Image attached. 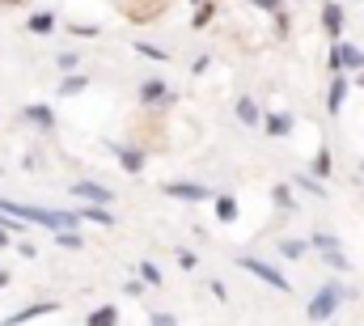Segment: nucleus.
Returning <instances> with one entry per match:
<instances>
[{
    "instance_id": "nucleus-1",
    "label": "nucleus",
    "mask_w": 364,
    "mask_h": 326,
    "mask_svg": "<svg viewBox=\"0 0 364 326\" xmlns=\"http://www.w3.org/2000/svg\"><path fill=\"white\" fill-rule=\"evenodd\" d=\"M237 267H242L246 276H259L263 284H271V289H280V293H288V289H293V284H288V276H284V272H276V267H271V263H263V259H250V255H246V259H237Z\"/></svg>"
},
{
    "instance_id": "nucleus-2",
    "label": "nucleus",
    "mask_w": 364,
    "mask_h": 326,
    "mask_svg": "<svg viewBox=\"0 0 364 326\" xmlns=\"http://www.w3.org/2000/svg\"><path fill=\"white\" fill-rule=\"evenodd\" d=\"M364 68V51L356 42H335V51H331V72H360Z\"/></svg>"
},
{
    "instance_id": "nucleus-3",
    "label": "nucleus",
    "mask_w": 364,
    "mask_h": 326,
    "mask_svg": "<svg viewBox=\"0 0 364 326\" xmlns=\"http://www.w3.org/2000/svg\"><path fill=\"white\" fill-rule=\"evenodd\" d=\"M339 301H344V289H339V284L318 289V293H314V301H310V318H314V322H318V318H331V314L339 310Z\"/></svg>"
},
{
    "instance_id": "nucleus-4",
    "label": "nucleus",
    "mask_w": 364,
    "mask_h": 326,
    "mask_svg": "<svg viewBox=\"0 0 364 326\" xmlns=\"http://www.w3.org/2000/svg\"><path fill=\"white\" fill-rule=\"evenodd\" d=\"M161 191H165V195H174V199H187V204L212 199V187H204V182H165Z\"/></svg>"
},
{
    "instance_id": "nucleus-5",
    "label": "nucleus",
    "mask_w": 364,
    "mask_h": 326,
    "mask_svg": "<svg viewBox=\"0 0 364 326\" xmlns=\"http://www.w3.org/2000/svg\"><path fill=\"white\" fill-rule=\"evenodd\" d=\"M72 195H76V199H85V204H110V199H115V195H110L102 182H93V178H81V182L72 187Z\"/></svg>"
},
{
    "instance_id": "nucleus-6",
    "label": "nucleus",
    "mask_w": 364,
    "mask_h": 326,
    "mask_svg": "<svg viewBox=\"0 0 364 326\" xmlns=\"http://www.w3.org/2000/svg\"><path fill=\"white\" fill-rule=\"evenodd\" d=\"M348 89H352L348 72H335V81H331V93H327V110H331V115H339V110H344V102H348Z\"/></svg>"
},
{
    "instance_id": "nucleus-7",
    "label": "nucleus",
    "mask_w": 364,
    "mask_h": 326,
    "mask_svg": "<svg viewBox=\"0 0 364 326\" xmlns=\"http://www.w3.org/2000/svg\"><path fill=\"white\" fill-rule=\"evenodd\" d=\"M110 149H115V157L123 161V170H127V174H140V170H144V161H148V153H144V149H127V144H110Z\"/></svg>"
},
{
    "instance_id": "nucleus-8",
    "label": "nucleus",
    "mask_w": 364,
    "mask_h": 326,
    "mask_svg": "<svg viewBox=\"0 0 364 326\" xmlns=\"http://www.w3.org/2000/svg\"><path fill=\"white\" fill-rule=\"evenodd\" d=\"M140 102H144V106H165V102H170L165 81H157V76H153V81H144V85H140Z\"/></svg>"
},
{
    "instance_id": "nucleus-9",
    "label": "nucleus",
    "mask_w": 364,
    "mask_h": 326,
    "mask_svg": "<svg viewBox=\"0 0 364 326\" xmlns=\"http://www.w3.org/2000/svg\"><path fill=\"white\" fill-rule=\"evenodd\" d=\"M322 30H327L331 38H339V34H344V8H339L335 0H327V4H322Z\"/></svg>"
},
{
    "instance_id": "nucleus-10",
    "label": "nucleus",
    "mask_w": 364,
    "mask_h": 326,
    "mask_svg": "<svg viewBox=\"0 0 364 326\" xmlns=\"http://www.w3.org/2000/svg\"><path fill=\"white\" fill-rule=\"evenodd\" d=\"M237 119H242L246 127H259V123H263L267 115H263V106H259V102H254V98L246 93V98H237Z\"/></svg>"
},
{
    "instance_id": "nucleus-11",
    "label": "nucleus",
    "mask_w": 364,
    "mask_h": 326,
    "mask_svg": "<svg viewBox=\"0 0 364 326\" xmlns=\"http://www.w3.org/2000/svg\"><path fill=\"white\" fill-rule=\"evenodd\" d=\"M25 119H30V123H38L42 132H51V127H55V115H51V106H38V102H34V106H25Z\"/></svg>"
},
{
    "instance_id": "nucleus-12",
    "label": "nucleus",
    "mask_w": 364,
    "mask_h": 326,
    "mask_svg": "<svg viewBox=\"0 0 364 326\" xmlns=\"http://www.w3.org/2000/svg\"><path fill=\"white\" fill-rule=\"evenodd\" d=\"M310 170H314L318 178H327V174L335 170V157H331V149H327V144H318V153H314V161H310Z\"/></svg>"
},
{
    "instance_id": "nucleus-13",
    "label": "nucleus",
    "mask_w": 364,
    "mask_h": 326,
    "mask_svg": "<svg viewBox=\"0 0 364 326\" xmlns=\"http://www.w3.org/2000/svg\"><path fill=\"white\" fill-rule=\"evenodd\" d=\"M212 204H216V216H221L225 225L237 221V199H233V195H212Z\"/></svg>"
},
{
    "instance_id": "nucleus-14",
    "label": "nucleus",
    "mask_w": 364,
    "mask_h": 326,
    "mask_svg": "<svg viewBox=\"0 0 364 326\" xmlns=\"http://www.w3.org/2000/svg\"><path fill=\"white\" fill-rule=\"evenodd\" d=\"M85 85H89V76H85V72H68V76L59 81V98H72V93H81Z\"/></svg>"
},
{
    "instance_id": "nucleus-15",
    "label": "nucleus",
    "mask_w": 364,
    "mask_h": 326,
    "mask_svg": "<svg viewBox=\"0 0 364 326\" xmlns=\"http://www.w3.org/2000/svg\"><path fill=\"white\" fill-rule=\"evenodd\" d=\"M263 127H267V136H288L293 132V115H267Z\"/></svg>"
},
{
    "instance_id": "nucleus-16",
    "label": "nucleus",
    "mask_w": 364,
    "mask_h": 326,
    "mask_svg": "<svg viewBox=\"0 0 364 326\" xmlns=\"http://www.w3.org/2000/svg\"><path fill=\"white\" fill-rule=\"evenodd\" d=\"M42 314H55V305H51V301H34V305L17 310V314H13V322H30V318H42Z\"/></svg>"
},
{
    "instance_id": "nucleus-17",
    "label": "nucleus",
    "mask_w": 364,
    "mask_h": 326,
    "mask_svg": "<svg viewBox=\"0 0 364 326\" xmlns=\"http://www.w3.org/2000/svg\"><path fill=\"white\" fill-rule=\"evenodd\" d=\"M276 246H280V255H288V259H301V255H305L314 242H301V238H280Z\"/></svg>"
},
{
    "instance_id": "nucleus-18",
    "label": "nucleus",
    "mask_w": 364,
    "mask_h": 326,
    "mask_svg": "<svg viewBox=\"0 0 364 326\" xmlns=\"http://www.w3.org/2000/svg\"><path fill=\"white\" fill-rule=\"evenodd\" d=\"M30 34H55V13H34L30 17Z\"/></svg>"
},
{
    "instance_id": "nucleus-19",
    "label": "nucleus",
    "mask_w": 364,
    "mask_h": 326,
    "mask_svg": "<svg viewBox=\"0 0 364 326\" xmlns=\"http://www.w3.org/2000/svg\"><path fill=\"white\" fill-rule=\"evenodd\" d=\"M322 259H327V267H331V272H348V255H344V246L322 250Z\"/></svg>"
},
{
    "instance_id": "nucleus-20",
    "label": "nucleus",
    "mask_w": 364,
    "mask_h": 326,
    "mask_svg": "<svg viewBox=\"0 0 364 326\" xmlns=\"http://www.w3.org/2000/svg\"><path fill=\"white\" fill-rule=\"evenodd\" d=\"M55 242H59L64 250H81V246H85V238H81V233H72V229H59V233H55Z\"/></svg>"
},
{
    "instance_id": "nucleus-21",
    "label": "nucleus",
    "mask_w": 364,
    "mask_h": 326,
    "mask_svg": "<svg viewBox=\"0 0 364 326\" xmlns=\"http://www.w3.org/2000/svg\"><path fill=\"white\" fill-rule=\"evenodd\" d=\"M271 195H276V204H280V208H288V212H297V199H293V187H284V182H280V187H276Z\"/></svg>"
},
{
    "instance_id": "nucleus-22",
    "label": "nucleus",
    "mask_w": 364,
    "mask_h": 326,
    "mask_svg": "<svg viewBox=\"0 0 364 326\" xmlns=\"http://www.w3.org/2000/svg\"><path fill=\"white\" fill-rule=\"evenodd\" d=\"M216 17V0H199V13H195V25H208Z\"/></svg>"
},
{
    "instance_id": "nucleus-23",
    "label": "nucleus",
    "mask_w": 364,
    "mask_h": 326,
    "mask_svg": "<svg viewBox=\"0 0 364 326\" xmlns=\"http://www.w3.org/2000/svg\"><path fill=\"white\" fill-rule=\"evenodd\" d=\"M72 34L76 38H98L102 30H98V21H72Z\"/></svg>"
},
{
    "instance_id": "nucleus-24",
    "label": "nucleus",
    "mask_w": 364,
    "mask_h": 326,
    "mask_svg": "<svg viewBox=\"0 0 364 326\" xmlns=\"http://www.w3.org/2000/svg\"><path fill=\"white\" fill-rule=\"evenodd\" d=\"M55 68H59V72H76V68H81V55H76V51H64V55L55 59Z\"/></svg>"
},
{
    "instance_id": "nucleus-25",
    "label": "nucleus",
    "mask_w": 364,
    "mask_h": 326,
    "mask_svg": "<svg viewBox=\"0 0 364 326\" xmlns=\"http://www.w3.org/2000/svg\"><path fill=\"white\" fill-rule=\"evenodd\" d=\"M310 242H314V250H318V255H322V250H335V246H339V238H335V233H314Z\"/></svg>"
},
{
    "instance_id": "nucleus-26",
    "label": "nucleus",
    "mask_w": 364,
    "mask_h": 326,
    "mask_svg": "<svg viewBox=\"0 0 364 326\" xmlns=\"http://www.w3.org/2000/svg\"><path fill=\"white\" fill-rule=\"evenodd\" d=\"M136 51H140V55H148V59H170V51H161V47H153V42H144V38L136 42Z\"/></svg>"
},
{
    "instance_id": "nucleus-27",
    "label": "nucleus",
    "mask_w": 364,
    "mask_h": 326,
    "mask_svg": "<svg viewBox=\"0 0 364 326\" xmlns=\"http://www.w3.org/2000/svg\"><path fill=\"white\" fill-rule=\"evenodd\" d=\"M297 187H301L305 195H318V199H327V191H322V182H318V178H297Z\"/></svg>"
},
{
    "instance_id": "nucleus-28",
    "label": "nucleus",
    "mask_w": 364,
    "mask_h": 326,
    "mask_svg": "<svg viewBox=\"0 0 364 326\" xmlns=\"http://www.w3.org/2000/svg\"><path fill=\"white\" fill-rule=\"evenodd\" d=\"M178 267H182V272H195V267H199V255H195V250H178Z\"/></svg>"
},
{
    "instance_id": "nucleus-29",
    "label": "nucleus",
    "mask_w": 364,
    "mask_h": 326,
    "mask_svg": "<svg viewBox=\"0 0 364 326\" xmlns=\"http://www.w3.org/2000/svg\"><path fill=\"white\" fill-rule=\"evenodd\" d=\"M140 280H144V284H161V272H157L153 263H140Z\"/></svg>"
},
{
    "instance_id": "nucleus-30",
    "label": "nucleus",
    "mask_w": 364,
    "mask_h": 326,
    "mask_svg": "<svg viewBox=\"0 0 364 326\" xmlns=\"http://www.w3.org/2000/svg\"><path fill=\"white\" fill-rule=\"evenodd\" d=\"M115 318H119V310H115V305H102L98 314H89V322H115Z\"/></svg>"
},
{
    "instance_id": "nucleus-31",
    "label": "nucleus",
    "mask_w": 364,
    "mask_h": 326,
    "mask_svg": "<svg viewBox=\"0 0 364 326\" xmlns=\"http://www.w3.org/2000/svg\"><path fill=\"white\" fill-rule=\"evenodd\" d=\"M288 30H293V17L280 8V13H276V34H284V38H288Z\"/></svg>"
},
{
    "instance_id": "nucleus-32",
    "label": "nucleus",
    "mask_w": 364,
    "mask_h": 326,
    "mask_svg": "<svg viewBox=\"0 0 364 326\" xmlns=\"http://www.w3.org/2000/svg\"><path fill=\"white\" fill-rule=\"evenodd\" d=\"M254 8H263V13H280L284 8V0H250Z\"/></svg>"
},
{
    "instance_id": "nucleus-33",
    "label": "nucleus",
    "mask_w": 364,
    "mask_h": 326,
    "mask_svg": "<svg viewBox=\"0 0 364 326\" xmlns=\"http://www.w3.org/2000/svg\"><path fill=\"white\" fill-rule=\"evenodd\" d=\"M148 322H161V326H174V322H178V318H174V314H161V310H157V314H148Z\"/></svg>"
},
{
    "instance_id": "nucleus-34",
    "label": "nucleus",
    "mask_w": 364,
    "mask_h": 326,
    "mask_svg": "<svg viewBox=\"0 0 364 326\" xmlns=\"http://www.w3.org/2000/svg\"><path fill=\"white\" fill-rule=\"evenodd\" d=\"M17 255H21V259H34L38 250H34V242H17Z\"/></svg>"
},
{
    "instance_id": "nucleus-35",
    "label": "nucleus",
    "mask_w": 364,
    "mask_h": 326,
    "mask_svg": "<svg viewBox=\"0 0 364 326\" xmlns=\"http://www.w3.org/2000/svg\"><path fill=\"white\" fill-rule=\"evenodd\" d=\"M212 297H216V301H225V297H229V289H225L221 280H212Z\"/></svg>"
},
{
    "instance_id": "nucleus-36",
    "label": "nucleus",
    "mask_w": 364,
    "mask_h": 326,
    "mask_svg": "<svg viewBox=\"0 0 364 326\" xmlns=\"http://www.w3.org/2000/svg\"><path fill=\"white\" fill-rule=\"evenodd\" d=\"M4 246H13V238H8V225H0V250Z\"/></svg>"
},
{
    "instance_id": "nucleus-37",
    "label": "nucleus",
    "mask_w": 364,
    "mask_h": 326,
    "mask_svg": "<svg viewBox=\"0 0 364 326\" xmlns=\"http://www.w3.org/2000/svg\"><path fill=\"white\" fill-rule=\"evenodd\" d=\"M8 280H13V272H0V289H4V284H8Z\"/></svg>"
},
{
    "instance_id": "nucleus-38",
    "label": "nucleus",
    "mask_w": 364,
    "mask_h": 326,
    "mask_svg": "<svg viewBox=\"0 0 364 326\" xmlns=\"http://www.w3.org/2000/svg\"><path fill=\"white\" fill-rule=\"evenodd\" d=\"M191 4H199V0H191Z\"/></svg>"
}]
</instances>
